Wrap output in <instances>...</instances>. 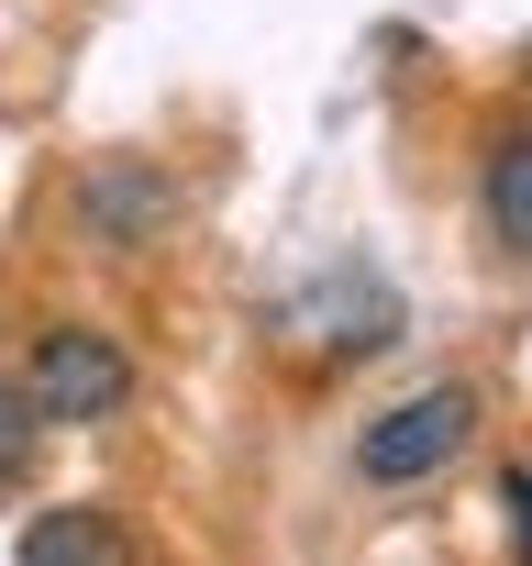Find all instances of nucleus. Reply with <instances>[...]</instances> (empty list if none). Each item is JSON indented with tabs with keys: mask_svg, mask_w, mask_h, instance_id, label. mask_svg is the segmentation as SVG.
I'll list each match as a JSON object with an SVG mask.
<instances>
[{
	"mask_svg": "<svg viewBox=\"0 0 532 566\" xmlns=\"http://www.w3.org/2000/svg\"><path fill=\"white\" fill-rule=\"evenodd\" d=\"M23 400L45 411V433L123 422V411H134V356H123V334H100V323H45L34 356H23Z\"/></svg>",
	"mask_w": 532,
	"mask_h": 566,
	"instance_id": "1",
	"label": "nucleus"
},
{
	"mask_svg": "<svg viewBox=\"0 0 532 566\" xmlns=\"http://www.w3.org/2000/svg\"><path fill=\"white\" fill-rule=\"evenodd\" d=\"M466 433H477V389H411L355 433V478L366 489H422L466 455Z\"/></svg>",
	"mask_w": 532,
	"mask_h": 566,
	"instance_id": "2",
	"label": "nucleus"
},
{
	"mask_svg": "<svg viewBox=\"0 0 532 566\" xmlns=\"http://www.w3.org/2000/svg\"><path fill=\"white\" fill-rule=\"evenodd\" d=\"M78 233L111 244V255H156V244L178 233V178L145 167V156H89V178H78Z\"/></svg>",
	"mask_w": 532,
	"mask_h": 566,
	"instance_id": "3",
	"label": "nucleus"
},
{
	"mask_svg": "<svg viewBox=\"0 0 532 566\" xmlns=\"http://www.w3.org/2000/svg\"><path fill=\"white\" fill-rule=\"evenodd\" d=\"M289 323H300L322 356H377V345L400 334V301H389V277H377V266H333Z\"/></svg>",
	"mask_w": 532,
	"mask_h": 566,
	"instance_id": "4",
	"label": "nucleus"
},
{
	"mask_svg": "<svg viewBox=\"0 0 532 566\" xmlns=\"http://www.w3.org/2000/svg\"><path fill=\"white\" fill-rule=\"evenodd\" d=\"M477 222L499 255H532V123H488L477 145Z\"/></svg>",
	"mask_w": 532,
	"mask_h": 566,
	"instance_id": "5",
	"label": "nucleus"
},
{
	"mask_svg": "<svg viewBox=\"0 0 532 566\" xmlns=\"http://www.w3.org/2000/svg\"><path fill=\"white\" fill-rule=\"evenodd\" d=\"M23 566H145V544L123 533V511L67 500V511H34L23 522Z\"/></svg>",
	"mask_w": 532,
	"mask_h": 566,
	"instance_id": "6",
	"label": "nucleus"
},
{
	"mask_svg": "<svg viewBox=\"0 0 532 566\" xmlns=\"http://www.w3.org/2000/svg\"><path fill=\"white\" fill-rule=\"evenodd\" d=\"M34 444H45V411L23 400V378H0V489L34 467Z\"/></svg>",
	"mask_w": 532,
	"mask_h": 566,
	"instance_id": "7",
	"label": "nucleus"
},
{
	"mask_svg": "<svg viewBox=\"0 0 532 566\" xmlns=\"http://www.w3.org/2000/svg\"><path fill=\"white\" fill-rule=\"evenodd\" d=\"M499 511H510V566H532V467L499 478Z\"/></svg>",
	"mask_w": 532,
	"mask_h": 566,
	"instance_id": "8",
	"label": "nucleus"
},
{
	"mask_svg": "<svg viewBox=\"0 0 532 566\" xmlns=\"http://www.w3.org/2000/svg\"><path fill=\"white\" fill-rule=\"evenodd\" d=\"M521 78H532V45H521Z\"/></svg>",
	"mask_w": 532,
	"mask_h": 566,
	"instance_id": "9",
	"label": "nucleus"
}]
</instances>
